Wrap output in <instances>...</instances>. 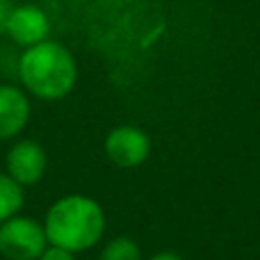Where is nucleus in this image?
I'll return each instance as SVG.
<instances>
[{"label":"nucleus","mask_w":260,"mask_h":260,"mask_svg":"<svg viewBox=\"0 0 260 260\" xmlns=\"http://www.w3.org/2000/svg\"><path fill=\"white\" fill-rule=\"evenodd\" d=\"M103 151L112 165L121 169H135L151 155V137L137 126H117L108 133Z\"/></svg>","instance_id":"obj_4"},{"label":"nucleus","mask_w":260,"mask_h":260,"mask_svg":"<svg viewBox=\"0 0 260 260\" xmlns=\"http://www.w3.org/2000/svg\"><path fill=\"white\" fill-rule=\"evenodd\" d=\"M48 157L39 142L35 139H16L5 155V171L21 187L37 185L46 174Z\"/></svg>","instance_id":"obj_5"},{"label":"nucleus","mask_w":260,"mask_h":260,"mask_svg":"<svg viewBox=\"0 0 260 260\" xmlns=\"http://www.w3.org/2000/svg\"><path fill=\"white\" fill-rule=\"evenodd\" d=\"M76 256L78 253L67 251V249H62V247H53V244H48L46 251L39 256V260H76Z\"/></svg>","instance_id":"obj_10"},{"label":"nucleus","mask_w":260,"mask_h":260,"mask_svg":"<svg viewBox=\"0 0 260 260\" xmlns=\"http://www.w3.org/2000/svg\"><path fill=\"white\" fill-rule=\"evenodd\" d=\"M48 247L41 221L25 215H14L0 224V256L5 260H39Z\"/></svg>","instance_id":"obj_3"},{"label":"nucleus","mask_w":260,"mask_h":260,"mask_svg":"<svg viewBox=\"0 0 260 260\" xmlns=\"http://www.w3.org/2000/svg\"><path fill=\"white\" fill-rule=\"evenodd\" d=\"M146 260H185V258L178 256V253H174V251H157V253H153V256L146 258Z\"/></svg>","instance_id":"obj_12"},{"label":"nucleus","mask_w":260,"mask_h":260,"mask_svg":"<svg viewBox=\"0 0 260 260\" xmlns=\"http://www.w3.org/2000/svg\"><path fill=\"white\" fill-rule=\"evenodd\" d=\"M5 35L18 48H30L48 39L50 21L44 9H39L37 5H16L14 12L9 14Z\"/></svg>","instance_id":"obj_6"},{"label":"nucleus","mask_w":260,"mask_h":260,"mask_svg":"<svg viewBox=\"0 0 260 260\" xmlns=\"http://www.w3.org/2000/svg\"><path fill=\"white\" fill-rule=\"evenodd\" d=\"M14 0H0V35H5V27H7L9 14L14 12Z\"/></svg>","instance_id":"obj_11"},{"label":"nucleus","mask_w":260,"mask_h":260,"mask_svg":"<svg viewBox=\"0 0 260 260\" xmlns=\"http://www.w3.org/2000/svg\"><path fill=\"white\" fill-rule=\"evenodd\" d=\"M18 80L23 89L39 101H62L78 82V64L64 44L46 39L23 48L18 62Z\"/></svg>","instance_id":"obj_1"},{"label":"nucleus","mask_w":260,"mask_h":260,"mask_svg":"<svg viewBox=\"0 0 260 260\" xmlns=\"http://www.w3.org/2000/svg\"><path fill=\"white\" fill-rule=\"evenodd\" d=\"M23 203H25V187H21L7 171H0V224L18 215Z\"/></svg>","instance_id":"obj_8"},{"label":"nucleus","mask_w":260,"mask_h":260,"mask_svg":"<svg viewBox=\"0 0 260 260\" xmlns=\"http://www.w3.org/2000/svg\"><path fill=\"white\" fill-rule=\"evenodd\" d=\"M44 229L48 244L82 253L101 242L105 233V212L96 199L67 194L48 208Z\"/></svg>","instance_id":"obj_2"},{"label":"nucleus","mask_w":260,"mask_h":260,"mask_svg":"<svg viewBox=\"0 0 260 260\" xmlns=\"http://www.w3.org/2000/svg\"><path fill=\"white\" fill-rule=\"evenodd\" d=\"M101 260H144L142 249L133 238L119 235L112 238L110 242H105L103 251H101Z\"/></svg>","instance_id":"obj_9"},{"label":"nucleus","mask_w":260,"mask_h":260,"mask_svg":"<svg viewBox=\"0 0 260 260\" xmlns=\"http://www.w3.org/2000/svg\"><path fill=\"white\" fill-rule=\"evenodd\" d=\"M27 91L9 82H0V142L16 139L30 121Z\"/></svg>","instance_id":"obj_7"}]
</instances>
